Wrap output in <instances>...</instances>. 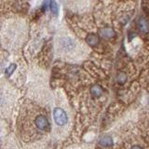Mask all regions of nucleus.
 I'll list each match as a JSON object with an SVG mask.
<instances>
[{"instance_id":"obj_10","label":"nucleus","mask_w":149,"mask_h":149,"mask_svg":"<svg viewBox=\"0 0 149 149\" xmlns=\"http://www.w3.org/2000/svg\"><path fill=\"white\" fill-rule=\"evenodd\" d=\"M15 69H16V64L15 63H11L6 69V76L7 77H9L10 74H12V73L15 71Z\"/></svg>"},{"instance_id":"obj_6","label":"nucleus","mask_w":149,"mask_h":149,"mask_svg":"<svg viewBox=\"0 0 149 149\" xmlns=\"http://www.w3.org/2000/svg\"><path fill=\"white\" fill-rule=\"evenodd\" d=\"M91 94L94 97L98 98L102 94V88L99 85H94L91 88Z\"/></svg>"},{"instance_id":"obj_7","label":"nucleus","mask_w":149,"mask_h":149,"mask_svg":"<svg viewBox=\"0 0 149 149\" xmlns=\"http://www.w3.org/2000/svg\"><path fill=\"white\" fill-rule=\"evenodd\" d=\"M86 41L88 42V44L90 46H95V45H97L99 39H98V37L95 35H90L87 36Z\"/></svg>"},{"instance_id":"obj_4","label":"nucleus","mask_w":149,"mask_h":149,"mask_svg":"<svg viewBox=\"0 0 149 149\" xmlns=\"http://www.w3.org/2000/svg\"><path fill=\"white\" fill-rule=\"evenodd\" d=\"M99 144L102 147H111L113 146V139L109 135H104L100 138Z\"/></svg>"},{"instance_id":"obj_12","label":"nucleus","mask_w":149,"mask_h":149,"mask_svg":"<svg viewBox=\"0 0 149 149\" xmlns=\"http://www.w3.org/2000/svg\"><path fill=\"white\" fill-rule=\"evenodd\" d=\"M132 149H143V148L141 146H134L132 147Z\"/></svg>"},{"instance_id":"obj_3","label":"nucleus","mask_w":149,"mask_h":149,"mask_svg":"<svg viewBox=\"0 0 149 149\" xmlns=\"http://www.w3.org/2000/svg\"><path fill=\"white\" fill-rule=\"evenodd\" d=\"M53 118H54V121L55 123L57 124L58 126H64L67 124V121H68V118H67V115L65 113V111L62 108H55L53 110Z\"/></svg>"},{"instance_id":"obj_5","label":"nucleus","mask_w":149,"mask_h":149,"mask_svg":"<svg viewBox=\"0 0 149 149\" xmlns=\"http://www.w3.org/2000/svg\"><path fill=\"white\" fill-rule=\"evenodd\" d=\"M137 26L139 28V30L143 33H146L149 29V25L146 20H144L143 18H140L137 22Z\"/></svg>"},{"instance_id":"obj_9","label":"nucleus","mask_w":149,"mask_h":149,"mask_svg":"<svg viewBox=\"0 0 149 149\" xmlns=\"http://www.w3.org/2000/svg\"><path fill=\"white\" fill-rule=\"evenodd\" d=\"M101 33V35L102 36H104V37H111V36H113L114 35V32L112 29H110V28H105V29H102L100 31Z\"/></svg>"},{"instance_id":"obj_2","label":"nucleus","mask_w":149,"mask_h":149,"mask_svg":"<svg viewBox=\"0 0 149 149\" xmlns=\"http://www.w3.org/2000/svg\"><path fill=\"white\" fill-rule=\"evenodd\" d=\"M35 126L37 130L42 132H46L49 129V122L48 118L43 114H38L34 120Z\"/></svg>"},{"instance_id":"obj_1","label":"nucleus","mask_w":149,"mask_h":149,"mask_svg":"<svg viewBox=\"0 0 149 149\" xmlns=\"http://www.w3.org/2000/svg\"><path fill=\"white\" fill-rule=\"evenodd\" d=\"M58 48L61 53L67 56H74L78 52V49H80L77 42L69 36L61 37L58 40Z\"/></svg>"},{"instance_id":"obj_8","label":"nucleus","mask_w":149,"mask_h":149,"mask_svg":"<svg viewBox=\"0 0 149 149\" xmlns=\"http://www.w3.org/2000/svg\"><path fill=\"white\" fill-rule=\"evenodd\" d=\"M49 7H50V10L52 12L53 15L57 16L58 15V12H59V7H58V4L56 3L54 0H51L50 3H49Z\"/></svg>"},{"instance_id":"obj_11","label":"nucleus","mask_w":149,"mask_h":149,"mask_svg":"<svg viewBox=\"0 0 149 149\" xmlns=\"http://www.w3.org/2000/svg\"><path fill=\"white\" fill-rule=\"evenodd\" d=\"M118 83H120V84H123L125 81H126V76L124 74H119V76H118Z\"/></svg>"}]
</instances>
